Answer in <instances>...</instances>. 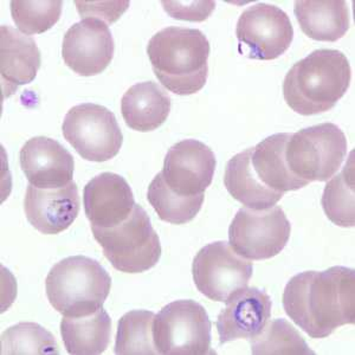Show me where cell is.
Instances as JSON below:
<instances>
[{
    "label": "cell",
    "instance_id": "1",
    "mask_svg": "<svg viewBox=\"0 0 355 355\" xmlns=\"http://www.w3.org/2000/svg\"><path fill=\"white\" fill-rule=\"evenodd\" d=\"M288 316L313 339L355 323V271L331 266L295 275L283 293Z\"/></svg>",
    "mask_w": 355,
    "mask_h": 355
},
{
    "label": "cell",
    "instance_id": "2",
    "mask_svg": "<svg viewBox=\"0 0 355 355\" xmlns=\"http://www.w3.org/2000/svg\"><path fill=\"white\" fill-rule=\"evenodd\" d=\"M351 65L339 50L320 49L295 63L283 83V95L295 113L304 116L324 113L347 93Z\"/></svg>",
    "mask_w": 355,
    "mask_h": 355
},
{
    "label": "cell",
    "instance_id": "3",
    "mask_svg": "<svg viewBox=\"0 0 355 355\" xmlns=\"http://www.w3.org/2000/svg\"><path fill=\"white\" fill-rule=\"evenodd\" d=\"M147 53L157 80L172 93L192 95L206 85L210 43L200 30L164 28L150 38Z\"/></svg>",
    "mask_w": 355,
    "mask_h": 355
},
{
    "label": "cell",
    "instance_id": "4",
    "mask_svg": "<svg viewBox=\"0 0 355 355\" xmlns=\"http://www.w3.org/2000/svg\"><path fill=\"white\" fill-rule=\"evenodd\" d=\"M112 277L100 263L71 256L51 268L45 281L49 302L63 316H85L103 308Z\"/></svg>",
    "mask_w": 355,
    "mask_h": 355
},
{
    "label": "cell",
    "instance_id": "5",
    "mask_svg": "<svg viewBox=\"0 0 355 355\" xmlns=\"http://www.w3.org/2000/svg\"><path fill=\"white\" fill-rule=\"evenodd\" d=\"M92 231L105 259L121 272H145L157 266L162 256L160 239L150 216L137 204L121 224L108 229L92 226Z\"/></svg>",
    "mask_w": 355,
    "mask_h": 355
},
{
    "label": "cell",
    "instance_id": "6",
    "mask_svg": "<svg viewBox=\"0 0 355 355\" xmlns=\"http://www.w3.org/2000/svg\"><path fill=\"white\" fill-rule=\"evenodd\" d=\"M346 154V135L329 122L291 134L286 146L289 170L308 184L328 182L339 171Z\"/></svg>",
    "mask_w": 355,
    "mask_h": 355
},
{
    "label": "cell",
    "instance_id": "7",
    "mask_svg": "<svg viewBox=\"0 0 355 355\" xmlns=\"http://www.w3.org/2000/svg\"><path fill=\"white\" fill-rule=\"evenodd\" d=\"M153 340L157 354L207 355L211 349V321L205 308L192 300L167 304L155 315Z\"/></svg>",
    "mask_w": 355,
    "mask_h": 355
},
{
    "label": "cell",
    "instance_id": "8",
    "mask_svg": "<svg viewBox=\"0 0 355 355\" xmlns=\"http://www.w3.org/2000/svg\"><path fill=\"white\" fill-rule=\"evenodd\" d=\"M62 132L73 150L88 162H108L116 157L123 142L114 113L95 103L75 105L69 110Z\"/></svg>",
    "mask_w": 355,
    "mask_h": 355
},
{
    "label": "cell",
    "instance_id": "9",
    "mask_svg": "<svg viewBox=\"0 0 355 355\" xmlns=\"http://www.w3.org/2000/svg\"><path fill=\"white\" fill-rule=\"evenodd\" d=\"M291 224L279 206L243 207L229 227V244L243 259L263 261L279 254L291 237Z\"/></svg>",
    "mask_w": 355,
    "mask_h": 355
},
{
    "label": "cell",
    "instance_id": "10",
    "mask_svg": "<svg viewBox=\"0 0 355 355\" xmlns=\"http://www.w3.org/2000/svg\"><path fill=\"white\" fill-rule=\"evenodd\" d=\"M254 266L224 241L200 249L192 263L194 283L207 299L227 302L236 293L248 287Z\"/></svg>",
    "mask_w": 355,
    "mask_h": 355
},
{
    "label": "cell",
    "instance_id": "11",
    "mask_svg": "<svg viewBox=\"0 0 355 355\" xmlns=\"http://www.w3.org/2000/svg\"><path fill=\"white\" fill-rule=\"evenodd\" d=\"M236 36L239 53L251 60L272 61L287 51L294 40L291 18L275 5H252L239 17Z\"/></svg>",
    "mask_w": 355,
    "mask_h": 355
},
{
    "label": "cell",
    "instance_id": "12",
    "mask_svg": "<svg viewBox=\"0 0 355 355\" xmlns=\"http://www.w3.org/2000/svg\"><path fill=\"white\" fill-rule=\"evenodd\" d=\"M216 155L205 144L189 139L172 146L160 173L171 190L182 197L204 194L214 180Z\"/></svg>",
    "mask_w": 355,
    "mask_h": 355
},
{
    "label": "cell",
    "instance_id": "13",
    "mask_svg": "<svg viewBox=\"0 0 355 355\" xmlns=\"http://www.w3.org/2000/svg\"><path fill=\"white\" fill-rule=\"evenodd\" d=\"M115 44L110 26L96 18H85L65 33L62 56L80 76L101 73L113 60Z\"/></svg>",
    "mask_w": 355,
    "mask_h": 355
},
{
    "label": "cell",
    "instance_id": "14",
    "mask_svg": "<svg viewBox=\"0 0 355 355\" xmlns=\"http://www.w3.org/2000/svg\"><path fill=\"white\" fill-rule=\"evenodd\" d=\"M24 211L28 223L42 234H61L73 225L80 212L76 182L58 189H38L28 185Z\"/></svg>",
    "mask_w": 355,
    "mask_h": 355
},
{
    "label": "cell",
    "instance_id": "15",
    "mask_svg": "<svg viewBox=\"0 0 355 355\" xmlns=\"http://www.w3.org/2000/svg\"><path fill=\"white\" fill-rule=\"evenodd\" d=\"M19 160L30 185L38 189H58L73 182V157L53 139H30L21 147Z\"/></svg>",
    "mask_w": 355,
    "mask_h": 355
},
{
    "label": "cell",
    "instance_id": "16",
    "mask_svg": "<svg viewBox=\"0 0 355 355\" xmlns=\"http://www.w3.org/2000/svg\"><path fill=\"white\" fill-rule=\"evenodd\" d=\"M85 216L92 226L108 229L130 217L135 200L125 178L105 172L93 178L83 191Z\"/></svg>",
    "mask_w": 355,
    "mask_h": 355
},
{
    "label": "cell",
    "instance_id": "17",
    "mask_svg": "<svg viewBox=\"0 0 355 355\" xmlns=\"http://www.w3.org/2000/svg\"><path fill=\"white\" fill-rule=\"evenodd\" d=\"M217 320L220 343L239 339H252L269 322L272 301L259 288H244L227 301Z\"/></svg>",
    "mask_w": 355,
    "mask_h": 355
},
{
    "label": "cell",
    "instance_id": "18",
    "mask_svg": "<svg viewBox=\"0 0 355 355\" xmlns=\"http://www.w3.org/2000/svg\"><path fill=\"white\" fill-rule=\"evenodd\" d=\"M41 63V51L33 37L1 25L0 73L5 96L12 95L18 87L31 83L36 78Z\"/></svg>",
    "mask_w": 355,
    "mask_h": 355
},
{
    "label": "cell",
    "instance_id": "19",
    "mask_svg": "<svg viewBox=\"0 0 355 355\" xmlns=\"http://www.w3.org/2000/svg\"><path fill=\"white\" fill-rule=\"evenodd\" d=\"M171 112V97L155 82L130 87L121 100L125 125L137 132H152L164 125Z\"/></svg>",
    "mask_w": 355,
    "mask_h": 355
},
{
    "label": "cell",
    "instance_id": "20",
    "mask_svg": "<svg viewBox=\"0 0 355 355\" xmlns=\"http://www.w3.org/2000/svg\"><path fill=\"white\" fill-rule=\"evenodd\" d=\"M291 133L274 134L252 148L251 165L262 184L270 190L286 193L308 185L295 177L286 162V146Z\"/></svg>",
    "mask_w": 355,
    "mask_h": 355
},
{
    "label": "cell",
    "instance_id": "21",
    "mask_svg": "<svg viewBox=\"0 0 355 355\" xmlns=\"http://www.w3.org/2000/svg\"><path fill=\"white\" fill-rule=\"evenodd\" d=\"M294 13L303 33L320 42H336L349 28V10L343 0L295 1Z\"/></svg>",
    "mask_w": 355,
    "mask_h": 355
},
{
    "label": "cell",
    "instance_id": "22",
    "mask_svg": "<svg viewBox=\"0 0 355 355\" xmlns=\"http://www.w3.org/2000/svg\"><path fill=\"white\" fill-rule=\"evenodd\" d=\"M251 154L252 148H248L231 157L226 165L224 184L227 192L248 209L266 210L276 206L284 193L270 190L261 182L251 165Z\"/></svg>",
    "mask_w": 355,
    "mask_h": 355
},
{
    "label": "cell",
    "instance_id": "23",
    "mask_svg": "<svg viewBox=\"0 0 355 355\" xmlns=\"http://www.w3.org/2000/svg\"><path fill=\"white\" fill-rule=\"evenodd\" d=\"M61 334L69 354H102L110 346L112 319L103 308L85 316H64Z\"/></svg>",
    "mask_w": 355,
    "mask_h": 355
},
{
    "label": "cell",
    "instance_id": "24",
    "mask_svg": "<svg viewBox=\"0 0 355 355\" xmlns=\"http://www.w3.org/2000/svg\"><path fill=\"white\" fill-rule=\"evenodd\" d=\"M354 152H352L341 173L331 178L323 191V211L335 225L354 226Z\"/></svg>",
    "mask_w": 355,
    "mask_h": 355
},
{
    "label": "cell",
    "instance_id": "25",
    "mask_svg": "<svg viewBox=\"0 0 355 355\" xmlns=\"http://www.w3.org/2000/svg\"><path fill=\"white\" fill-rule=\"evenodd\" d=\"M147 198L159 218L170 224L182 225L196 218L202 209L205 196L182 197L171 190L162 173H157L150 182Z\"/></svg>",
    "mask_w": 355,
    "mask_h": 355
},
{
    "label": "cell",
    "instance_id": "26",
    "mask_svg": "<svg viewBox=\"0 0 355 355\" xmlns=\"http://www.w3.org/2000/svg\"><path fill=\"white\" fill-rule=\"evenodd\" d=\"M155 314L150 311H132L123 315L117 323L115 354L155 355L153 340Z\"/></svg>",
    "mask_w": 355,
    "mask_h": 355
},
{
    "label": "cell",
    "instance_id": "27",
    "mask_svg": "<svg viewBox=\"0 0 355 355\" xmlns=\"http://www.w3.org/2000/svg\"><path fill=\"white\" fill-rule=\"evenodd\" d=\"M250 340L252 354H315L299 331L284 319L266 323L264 329Z\"/></svg>",
    "mask_w": 355,
    "mask_h": 355
},
{
    "label": "cell",
    "instance_id": "28",
    "mask_svg": "<svg viewBox=\"0 0 355 355\" xmlns=\"http://www.w3.org/2000/svg\"><path fill=\"white\" fill-rule=\"evenodd\" d=\"M1 354H60L50 331L33 322L18 323L1 335Z\"/></svg>",
    "mask_w": 355,
    "mask_h": 355
},
{
    "label": "cell",
    "instance_id": "29",
    "mask_svg": "<svg viewBox=\"0 0 355 355\" xmlns=\"http://www.w3.org/2000/svg\"><path fill=\"white\" fill-rule=\"evenodd\" d=\"M62 6V1L13 0L10 4L13 21L24 35L44 33L53 28L61 18Z\"/></svg>",
    "mask_w": 355,
    "mask_h": 355
},
{
    "label": "cell",
    "instance_id": "30",
    "mask_svg": "<svg viewBox=\"0 0 355 355\" xmlns=\"http://www.w3.org/2000/svg\"><path fill=\"white\" fill-rule=\"evenodd\" d=\"M162 4L174 19L190 21H205L216 8L214 1H162Z\"/></svg>",
    "mask_w": 355,
    "mask_h": 355
},
{
    "label": "cell",
    "instance_id": "31",
    "mask_svg": "<svg viewBox=\"0 0 355 355\" xmlns=\"http://www.w3.org/2000/svg\"><path fill=\"white\" fill-rule=\"evenodd\" d=\"M77 11L83 18H96L100 21L114 23L122 13L125 12L130 3L128 1H116V3H87L76 1Z\"/></svg>",
    "mask_w": 355,
    "mask_h": 355
}]
</instances>
